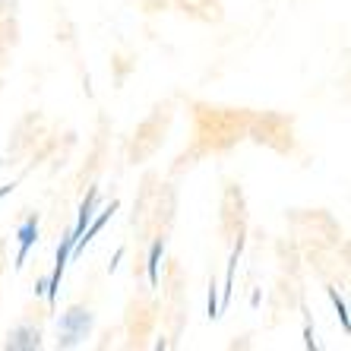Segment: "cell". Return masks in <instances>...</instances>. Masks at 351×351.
<instances>
[{"mask_svg":"<svg viewBox=\"0 0 351 351\" xmlns=\"http://www.w3.org/2000/svg\"><path fill=\"white\" fill-rule=\"evenodd\" d=\"M89 313H82V311H70L64 317V339H66V345H76L82 339V335L89 332Z\"/></svg>","mask_w":351,"mask_h":351,"instance_id":"cell-1","label":"cell"},{"mask_svg":"<svg viewBox=\"0 0 351 351\" xmlns=\"http://www.w3.org/2000/svg\"><path fill=\"white\" fill-rule=\"evenodd\" d=\"M10 348H38L41 345V332L38 326H16L7 339Z\"/></svg>","mask_w":351,"mask_h":351,"instance_id":"cell-2","label":"cell"}]
</instances>
